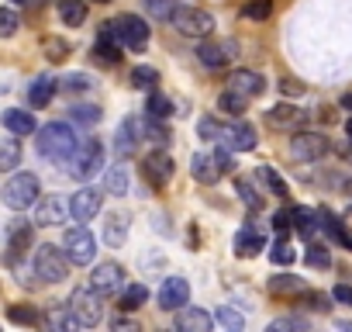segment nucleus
<instances>
[{
  "mask_svg": "<svg viewBox=\"0 0 352 332\" xmlns=\"http://www.w3.org/2000/svg\"><path fill=\"white\" fill-rule=\"evenodd\" d=\"M76 142H80V138H76L73 125H66V121H49L45 128H38V138H35L38 152H42L45 159H52V163H66V159L73 156Z\"/></svg>",
  "mask_w": 352,
  "mask_h": 332,
  "instance_id": "1",
  "label": "nucleus"
},
{
  "mask_svg": "<svg viewBox=\"0 0 352 332\" xmlns=\"http://www.w3.org/2000/svg\"><path fill=\"white\" fill-rule=\"evenodd\" d=\"M104 142H97V138H80L76 142V149H73V156L66 159L69 163V177H76V180H90V177H97L100 170H104Z\"/></svg>",
  "mask_w": 352,
  "mask_h": 332,
  "instance_id": "2",
  "label": "nucleus"
},
{
  "mask_svg": "<svg viewBox=\"0 0 352 332\" xmlns=\"http://www.w3.org/2000/svg\"><path fill=\"white\" fill-rule=\"evenodd\" d=\"M169 21H173L176 32L187 35V39H208V35H214V28H218V21H214L211 11H204V8H190V4L176 8Z\"/></svg>",
  "mask_w": 352,
  "mask_h": 332,
  "instance_id": "3",
  "label": "nucleus"
},
{
  "mask_svg": "<svg viewBox=\"0 0 352 332\" xmlns=\"http://www.w3.org/2000/svg\"><path fill=\"white\" fill-rule=\"evenodd\" d=\"M190 174H194V180H201V184L214 187L225 174H232V152H228V149L197 152V156L190 159Z\"/></svg>",
  "mask_w": 352,
  "mask_h": 332,
  "instance_id": "4",
  "label": "nucleus"
},
{
  "mask_svg": "<svg viewBox=\"0 0 352 332\" xmlns=\"http://www.w3.org/2000/svg\"><path fill=\"white\" fill-rule=\"evenodd\" d=\"M69 267H73V263H69V256H66L63 246L42 242V246L35 249V273H38L45 284H59V280H66Z\"/></svg>",
  "mask_w": 352,
  "mask_h": 332,
  "instance_id": "5",
  "label": "nucleus"
},
{
  "mask_svg": "<svg viewBox=\"0 0 352 332\" xmlns=\"http://www.w3.org/2000/svg\"><path fill=\"white\" fill-rule=\"evenodd\" d=\"M38 194H42V184H38L35 174H14L0 198H4V205L11 211H25V208H32L38 201Z\"/></svg>",
  "mask_w": 352,
  "mask_h": 332,
  "instance_id": "6",
  "label": "nucleus"
},
{
  "mask_svg": "<svg viewBox=\"0 0 352 332\" xmlns=\"http://www.w3.org/2000/svg\"><path fill=\"white\" fill-rule=\"evenodd\" d=\"M66 308L73 311V318L80 325H97L104 318V294L97 287H76L69 294V304Z\"/></svg>",
  "mask_w": 352,
  "mask_h": 332,
  "instance_id": "7",
  "label": "nucleus"
},
{
  "mask_svg": "<svg viewBox=\"0 0 352 332\" xmlns=\"http://www.w3.org/2000/svg\"><path fill=\"white\" fill-rule=\"evenodd\" d=\"M63 249H66L73 267H90L94 256H97V239H94V232L87 225H76V229H69L63 236Z\"/></svg>",
  "mask_w": 352,
  "mask_h": 332,
  "instance_id": "8",
  "label": "nucleus"
},
{
  "mask_svg": "<svg viewBox=\"0 0 352 332\" xmlns=\"http://www.w3.org/2000/svg\"><path fill=\"white\" fill-rule=\"evenodd\" d=\"M114 32H118V42H121V49H131V52H142L145 45H148V25L138 18V14H121V18H114Z\"/></svg>",
  "mask_w": 352,
  "mask_h": 332,
  "instance_id": "9",
  "label": "nucleus"
},
{
  "mask_svg": "<svg viewBox=\"0 0 352 332\" xmlns=\"http://www.w3.org/2000/svg\"><path fill=\"white\" fill-rule=\"evenodd\" d=\"M328 152V135L321 132H294L290 138V156L300 159V163H314Z\"/></svg>",
  "mask_w": 352,
  "mask_h": 332,
  "instance_id": "10",
  "label": "nucleus"
},
{
  "mask_svg": "<svg viewBox=\"0 0 352 332\" xmlns=\"http://www.w3.org/2000/svg\"><path fill=\"white\" fill-rule=\"evenodd\" d=\"M197 56H201V63H204L208 70H225V66L239 56V45H235L232 39H208V42L197 49Z\"/></svg>",
  "mask_w": 352,
  "mask_h": 332,
  "instance_id": "11",
  "label": "nucleus"
},
{
  "mask_svg": "<svg viewBox=\"0 0 352 332\" xmlns=\"http://www.w3.org/2000/svg\"><path fill=\"white\" fill-rule=\"evenodd\" d=\"M221 142H225V149H228V152H252V149L259 145V132H256L245 118H239L235 125H228V128H225Z\"/></svg>",
  "mask_w": 352,
  "mask_h": 332,
  "instance_id": "12",
  "label": "nucleus"
},
{
  "mask_svg": "<svg viewBox=\"0 0 352 332\" xmlns=\"http://www.w3.org/2000/svg\"><path fill=\"white\" fill-rule=\"evenodd\" d=\"M100 208H104V194H100L97 187H80V191L69 198V215H73L76 222H90V218H97Z\"/></svg>",
  "mask_w": 352,
  "mask_h": 332,
  "instance_id": "13",
  "label": "nucleus"
},
{
  "mask_svg": "<svg viewBox=\"0 0 352 332\" xmlns=\"http://www.w3.org/2000/svg\"><path fill=\"white\" fill-rule=\"evenodd\" d=\"M90 287H97L100 294H114V291H121V287H124V267L114 263V260L97 263L94 273H90Z\"/></svg>",
  "mask_w": 352,
  "mask_h": 332,
  "instance_id": "14",
  "label": "nucleus"
},
{
  "mask_svg": "<svg viewBox=\"0 0 352 332\" xmlns=\"http://www.w3.org/2000/svg\"><path fill=\"white\" fill-rule=\"evenodd\" d=\"M184 304H190V284L184 277H166L159 284V308L162 311H176Z\"/></svg>",
  "mask_w": 352,
  "mask_h": 332,
  "instance_id": "15",
  "label": "nucleus"
},
{
  "mask_svg": "<svg viewBox=\"0 0 352 332\" xmlns=\"http://www.w3.org/2000/svg\"><path fill=\"white\" fill-rule=\"evenodd\" d=\"M173 329H180V332H211L214 329V315L204 311V308H176L173 315Z\"/></svg>",
  "mask_w": 352,
  "mask_h": 332,
  "instance_id": "16",
  "label": "nucleus"
},
{
  "mask_svg": "<svg viewBox=\"0 0 352 332\" xmlns=\"http://www.w3.org/2000/svg\"><path fill=\"white\" fill-rule=\"evenodd\" d=\"M66 215H69V205H63V198L49 194V198L35 201V218H32V225L52 229V225H63V222H66Z\"/></svg>",
  "mask_w": 352,
  "mask_h": 332,
  "instance_id": "17",
  "label": "nucleus"
},
{
  "mask_svg": "<svg viewBox=\"0 0 352 332\" xmlns=\"http://www.w3.org/2000/svg\"><path fill=\"white\" fill-rule=\"evenodd\" d=\"M266 121L273 125V128H287V132H297L304 121H307V114L297 107V104H290V101H280V104H273L270 111H266Z\"/></svg>",
  "mask_w": 352,
  "mask_h": 332,
  "instance_id": "18",
  "label": "nucleus"
},
{
  "mask_svg": "<svg viewBox=\"0 0 352 332\" xmlns=\"http://www.w3.org/2000/svg\"><path fill=\"white\" fill-rule=\"evenodd\" d=\"M145 128H148V121H142V118H124L121 128H118V142H114L118 156H131L135 145L145 138Z\"/></svg>",
  "mask_w": 352,
  "mask_h": 332,
  "instance_id": "19",
  "label": "nucleus"
},
{
  "mask_svg": "<svg viewBox=\"0 0 352 332\" xmlns=\"http://www.w3.org/2000/svg\"><path fill=\"white\" fill-rule=\"evenodd\" d=\"M228 90H235V94H242V97L252 101V97H259L266 90V76L256 73V70H235L228 76Z\"/></svg>",
  "mask_w": 352,
  "mask_h": 332,
  "instance_id": "20",
  "label": "nucleus"
},
{
  "mask_svg": "<svg viewBox=\"0 0 352 332\" xmlns=\"http://www.w3.org/2000/svg\"><path fill=\"white\" fill-rule=\"evenodd\" d=\"M145 177L152 180V184H169V177H173V159H169V152H162V149H155V152H148L145 156Z\"/></svg>",
  "mask_w": 352,
  "mask_h": 332,
  "instance_id": "21",
  "label": "nucleus"
},
{
  "mask_svg": "<svg viewBox=\"0 0 352 332\" xmlns=\"http://www.w3.org/2000/svg\"><path fill=\"white\" fill-rule=\"evenodd\" d=\"M32 246V222H14L11 225V232H8V260L18 267V260L25 256V249Z\"/></svg>",
  "mask_w": 352,
  "mask_h": 332,
  "instance_id": "22",
  "label": "nucleus"
},
{
  "mask_svg": "<svg viewBox=\"0 0 352 332\" xmlns=\"http://www.w3.org/2000/svg\"><path fill=\"white\" fill-rule=\"evenodd\" d=\"M0 121H4V128L11 135H32L35 132V114L32 111H21V107H8Z\"/></svg>",
  "mask_w": 352,
  "mask_h": 332,
  "instance_id": "23",
  "label": "nucleus"
},
{
  "mask_svg": "<svg viewBox=\"0 0 352 332\" xmlns=\"http://www.w3.org/2000/svg\"><path fill=\"white\" fill-rule=\"evenodd\" d=\"M56 90H59V80L56 76H35V83L28 87L32 107H49V101L56 97Z\"/></svg>",
  "mask_w": 352,
  "mask_h": 332,
  "instance_id": "24",
  "label": "nucleus"
},
{
  "mask_svg": "<svg viewBox=\"0 0 352 332\" xmlns=\"http://www.w3.org/2000/svg\"><path fill=\"white\" fill-rule=\"evenodd\" d=\"M124 239H128V218L124 215H104V246H111V249H118V246H124Z\"/></svg>",
  "mask_w": 352,
  "mask_h": 332,
  "instance_id": "25",
  "label": "nucleus"
},
{
  "mask_svg": "<svg viewBox=\"0 0 352 332\" xmlns=\"http://www.w3.org/2000/svg\"><path fill=\"white\" fill-rule=\"evenodd\" d=\"M263 249H266V239H263L252 225L239 229V236H235V253H239V256H256V253H263Z\"/></svg>",
  "mask_w": 352,
  "mask_h": 332,
  "instance_id": "26",
  "label": "nucleus"
},
{
  "mask_svg": "<svg viewBox=\"0 0 352 332\" xmlns=\"http://www.w3.org/2000/svg\"><path fill=\"white\" fill-rule=\"evenodd\" d=\"M59 18L66 28H80L87 21V0H59Z\"/></svg>",
  "mask_w": 352,
  "mask_h": 332,
  "instance_id": "27",
  "label": "nucleus"
},
{
  "mask_svg": "<svg viewBox=\"0 0 352 332\" xmlns=\"http://www.w3.org/2000/svg\"><path fill=\"white\" fill-rule=\"evenodd\" d=\"M266 287H270V294H304L307 291V284L294 273H276L266 280Z\"/></svg>",
  "mask_w": 352,
  "mask_h": 332,
  "instance_id": "28",
  "label": "nucleus"
},
{
  "mask_svg": "<svg viewBox=\"0 0 352 332\" xmlns=\"http://www.w3.org/2000/svg\"><path fill=\"white\" fill-rule=\"evenodd\" d=\"M321 229L338 242V246H345V249H352V232L342 225V218H335L331 211H321Z\"/></svg>",
  "mask_w": 352,
  "mask_h": 332,
  "instance_id": "29",
  "label": "nucleus"
},
{
  "mask_svg": "<svg viewBox=\"0 0 352 332\" xmlns=\"http://www.w3.org/2000/svg\"><path fill=\"white\" fill-rule=\"evenodd\" d=\"M21 166V142L18 138H0V174Z\"/></svg>",
  "mask_w": 352,
  "mask_h": 332,
  "instance_id": "30",
  "label": "nucleus"
},
{
  "mask_svg": "<svg viewBox=\"0 0 352 332\" xmlns=\"http://www.w3.org/2000/svg\"><path fill=\"white\" fill-rule=\"evenodd\" d=\"M128 83H131L135 90H155V87H159V70H152V66H131Z\"/></svg>",
  "mask_w": 352,
  "mask_h": 332,
  "instance_id": "31",
  "label": "nucleus"
},
{
  "mask_svg": "<svg viewBox=\"0 0 352 332\" xmlns=\"http://www.w3.org/2000/svg\"><path fill=\"white\" fill-rule=\"evenodd\" d=\"M145 114H148V118H155V121H166V118L173 114V101H169L166 94H159V90H148Z\"/></svg>",
  "mask_w": 352,
  "mask_h": 332,
  "instance_id": "32",
  "label": "nucleus"
},
{
  "mask_svg": "<svg viewBox=\"0 0 352 332\" xmlns=\"http://www.w3.org/2000/svg\"><path fill=\"white\" fill-rule=\"evenodd\" d=\"M294 229L304 236V239H314V232L321 229V215L307 211V208H294Z\"/></svg>",
  "mask_w": 352,
  "mask_h": 332,
  "instance_id": "33",
  "label": "nucleus"
},
{
  "mask_svg": "<svg viewBox=\"0 0 352 332\" xmlns=\"http://www.w3.org/2000/svg\"><path fill=\"white\" fill-rule=\"evenodd\" d=\"M104 191L114 194V198L128 194V170H124V166H111V170L104 174Z\"/></svg>",
  "mask_w": 352,
  "mask_h": 332,
  "instance_id": "34",
  "label": "nucleus"
},
{
  "mask_svg": "<svg viewBox=\"0 0 352 332\" xmlns=\"http://www.w3.org/2000/svg\"><path fill=\"white\" fill-rule=\"evenodd\" d=\"M245 104H249V97H242V94H235V90H225V94L218 97V111H225L228 118H242V114H245Z\"/></svg>",
  "mask_w": 352,
  "mask_h": 332,
  "instance_id": "35",
  "label": "nucleus"
},
{
  "mask_svg": "<svg viewBox=\"0 0 352 332\" xmlns=\"http://www.w3.org/2000/svg\"><path fill=\"white\" fill-rule=\"evenodd\" d=\"M148 301V291H145V284H128V287H121V308L124 311H135V308H142Z\"/></svg>",
  "mask_w": 352,
  "mask_h": 332,
  "instance_id": "36",
  "label": "nucleus"
},
{
  "mask_svg": "<svg viewBox=\"0 0 352 332\" xmlns=\"http://www.w3.org/2000/svg\"><path fill=\"white\" fill-rule=\"evenodd\" d=\"M69 121L80 125V128H94V125L100 121V107H97V104H76V107L69 111Z\"/></svg>",
  "mask_w": 352,
  "mask_h": 332,
  "instance_id": "37",
  "label": "nucleus"
},
{
  "mask_svg": "<svg viewBox=\"0 0 352 332\" xmlns=\"http://www.w3.org/2000/svg\"><path fill=\"white\" fill-rule=\"evenodd\" d=\"M94 56H97V63H107V66H114V63L121 59V45H118L114 39H100V35H97Z\"/></svg>",
  "mask_w": 352,
  "mask_h": 332,
  "instance_id": "38",
  "label": "nucleus"
},
{
  "mask_svg": "<svg viewBox=\"0 0 352 332\" xmlns=\"http://www.w3.org/2000/svg\"><path fill=\"white\" fill-rule=\"evenodd\" d=\"M235 191H239V198L245 201V208H249V211H263V198H259V191H256L249 180H242V177H239V180H235Z\"/></svg>",
  "mask_w": 352,
  "mask_h": 332,
  "instance_id": "39",
  "label": "nucleus"
},
{
  "mask_svg": "<svg viewBox=\"0 0 352 332\" xmlns=\"http://www.w3.org/2000/svg\"><path fill=\"white\" fill-rule=\"evenodd\" d=\"M270 260H273V263H280V267H287V263H294V260H297V249L280 236V239L270 246Z\"/></svg>",
  "mask_w": 352,
  "mask_h": 332,
  "instance_id": "40",
  "label": "nucleus"
},
{
  "mask_svg": "<svg viewBox=\"0 0 352 332\" xmlns=\"http://www.w3.org/2000/svg\"><path fill=\"white\" fill-rule=\"evenodd\" d=\"M59 87H63L66 94H87V90L94 87V80H90L87 73H69V76L59 80Z\"/></svg>",
  "mask_w": 352,
  "mask_h": 332,
  "instance_id": "41",
  "label": "nucleus"
},
{
  "mask_svg": "<svg viewBox=\"0 0 352 332\" xmlns=\"http://www.w3.org/2000/svg\"><path fill=\"white\" fill-rule=\"evenodd\" d=\"M304 260H307V267H314V270H328V267H331V253H328L324 246H318V242L307 246Z\"/></svg>",
  "mask_w": 352,
  "mask_h": 332,
  "instance_id": "42",
  "label": "nucleus"
},
{
  "mask_svg": "<svg viewBox=\"0 0 352 332\" xmlns=\"http://www.w3.org/2000/svg\"><path fill=\"white\" fill-rule=\"evenodd\" d=\"M8 322H14V325H38L42 318H38L35 308H28V304H14V308H8Z\"/></svg>",
  "mask_w": 352,
  "mask_h": 332,
  "instance_id": "43",
  "label": "nucleus"
},
{
  "mask_svg": "<svg viewBox=\"0 0 352 332\" xmlns=\"http://www.w3.org/2000/svg\"><path fill=\"white\" fill-rule=\"evenodd\" d=\"M214 318H218L228 332H242V329H245V318H242L235 308H228V304H225V308H218V315H214Z\"/></svg>",
  "mask_w": 352,
  "mask_h": 332,
  "instance_id": "44",
  "label": "nucleus"
},
{
  "mask_svg": "<svg viewBox=\"0 0 352 332\" xmlns=\"http://www.w3.org/2000/svg\"><path fill=\"white\" fill-rule=\"evenodd\" d=\"M18 28H21L18 11H11V8H0V39H11Z\"/></svg>",
  "mask_w": 352,
  "mask_h": 332,
  "instance_id": "45",
  "label": "nucleus"
},
{
  "mask_svg": "<svg viewBox=\"0 0 352 332\" xmlns=\"http://www.w3.org/2000/svg\"><path fill=\"white\" fill-rule=\"evenodd\" d=\"M145 4V11L152 14V18H173V11H176V0H142Z\"/></svg>",
  "mask_w": 352,
  "mask_h": 332,
  "instance_id": "46",
  "label": "nucleus"
},
{
  "mask_svg": "<svg viewBox=\"0 0 352 332\" xmlns=\"http://www.w3.org/2000/svg\"><path fill=\"white\" fill-rule=\"evenodd\" d=\"M273 14V0H249L245 4V18H252V21H266Z\"/></svg>",
  "mask_w": 352,
  "mask_h": 332,
  "instance_id": "47",
  "label": "nucleus"
},
{
  "mask_svg": "<svg viewBox=\"0 0 352 332\" xmlns=\"http://www.w3.org/2000/svg\"><path fill=\"white\" fill-rule=\"evenodd\" d=\"M197 132H201V138H208V142H218V138L225 135V125H221L218 118H201Z\"/></svg>",
  "mask_w": 352,
  "mask_h": 332,
  "instance_id": "48",
  "label": "nucleus"
},
{
  "mask_svg": "<svg viewBox=\"0 0 352 332\" xmlns=\"http://www.w3.org/2000/svg\"><path fill=\"white\" fill-rule=\"evenodd\" d=\"M259 177L273 187V194H276V198H287V184H283V177L273 170V166H259Z\"/></svg>",
  "mask_w": 352,
  "mask_h": 332,
  "instance_id": "49",
  "label": "nucleus"
},
{
  "mask_svg": "<svg viewBox=\"0 0 352 332\" xmlns=\"http://www.w3.org/2000/svg\"><path fill=\"white\" fill-rule=\"evenodd\" d=\"M304 304H307L311 311H328V308H331V298H328L324 291H304Z\"/></svg>",
  "mask_w": 352,
  "mask_h": 332,
  "instance_id": "50",
  "label": "nucleus"
},
{
  "mask_svg": "<svg viewBox=\"0 0 352 332\" xmlns=\"http://www.w3.org/2000/svg\"><path fill=\"white\" fill-rule=\"evenodd\" d=\"M45 322H49L52 329H76V325H80V322L73 318V311H69V308H66V311H63V308H56Z\"/></svg>",
  "mask_w": 352,
  "mask_h": 332,
  "instance_id": "51",
  "label": "nucleus"
},
{
  "mask_svg": "<svg viewBox=\"0 0 352 332\" xmlns=\"http://www.w3.org/2000/svg\"><path fill=\"white\" fill-rule=\"evenodd\" d=\"M45 56H49L52 63H63V59L69 56V45H66L63 39H45Z\"/></svg>",
  "mask_w": 352,
  "mask_h": 332,
  "instance_id": "52",
  "label": "nucleus"
},
{
  "mask_svg": "<svg viewBox=\"0 0 352 332\" xmlns=\"http://www.w3.org/2000/svg\"><path fill=\"white\" fill-rule=\"evenodd\" d=\"M145 135H148L155 145H166V142H169V128H166L162 121H155V118H148V128H145Z\"/></svg>",
  "mask_w": 352,
  "mask_h": 332,
  "instance_id": "53",
  "label": "nucleus"
},
{
  "mask_svg": "<svg viewBox=\"0 0 352 332\" xmlns=\"http://www.w3.org/2000/svg\"><path fill=\"white\" fill-rule=\"evenodd\" d=\"M270 329H273V332H283V329H307V318H297V315L276 318V322H270Z\"/></svg>",
  "mask_w": 352,
  "mask_h": 332,
  "instance_id": "54",
  "label": "nucleus"
},
{
  "mask_svg": "<svg viewBox=\"0 0 352 332\" xmlns=\"http://www.w3.org/2000/svg\"><path fill=\"white\" fill-rule=\"evenodd\" d=\"M273 229H276L280 236H287V232L294 229V211H276V215H273Z\"/></svg>",
  "mask_w": 352,
  "mask_h": 332,
  "instance_id": "55",
  "label": "nucleus"
},
{
  "mask_svg": "<svg viewBox=\"0 0 352 332\" xmlns=\"http://www.w3.org/2000/svg\"><path fill=\"white\" fill-rule=\"evenodd\" d=\"M280 90H283V97H300L304 94V83L300 80H280Z\"/></svg>",
  "mask_w": 352,
  "mask_h": 332,
  "instance_id": "56",
  "label": "nucleus"
},
{
  "mask_svg": "<svg viewBox=\"0 0 352 332\" xmlns=\"http://www.w3.org/2000/svg\"><path fill=\"white\" fill-rule=\"evenodd\" d=\"M331 298H335L338 304H352V287H349V284H338V287L331 291Z\"/></svg>",
  "mask_w": 352,
  "mask_h": 332,
  "instance_id": "57",
  "label": "nucleus"
},
{
  "mask_svg": "<svg viewBox=\"0 0 352 332\" xmlns=\"http://www.w3.org/2000/svg\"><path fill=\"white\" fill-rule=\"evenodd\" d=\"M114 329H118V332H128V329H131V332H135V329H138V325H135V322H131V318H114Z\"/></svg>",
  "mask_w": 352,
  "mask_h": 332,
  "instance_id": "58",
  "label": "nucleus"
},
{
  "mask_svg": "<svg viewBox=\"0 0 352 332\" xmlns=\"http://www.w3.org/2000/svg\"><path fill=\"white\" fill-rule=\"evenodd\" d=\"M342 107H349V111H352V94H345V97H342Z\"/></svg>",
  "mask_w": 352,
  "mask_h": 332,
  "instance_id": "59",
  "label": "nucleus"
},
{
  "mask_svg": "<svg viewBox=\"0 0 352 332\" xmlns=\"http://www.w3.org/2000/svg\"><path fill=\"white\" fill-rule=\"evenodd\" d=\"M345 135H349V138H352V118H349V121H345Z\"/></svg>",
  "mask_w": 352,
  "mask_h": 332,
  "instance_id": "60",
  "label": "nucleus"
},
{
  "mask_svg": "<svg viewBox=\"0 0 352 332\" xmlns=\"http://www.w3.org/2000/svg\"><path fill=\"white\" fill-rule=\"evenodd\" d=\"M97 4H111V0H97Z\"/></svg>",
  "mask_w": 352,
  "mask_h": 332,
  "instance_id": "61",
  "label": "nucleus"
},
{
  "mask_svg": "<svg viewBox=\"0 0 352 332\" xmlns=\"http://www.w3.org/2000/svg\"><path fill=\"white\" fill-rule=\"evenodd\" d=\"M14 4H28V0H14Z\"/></svg>",
  "mask_w": 352,
  "mask_h": 332,
  "instance_id": "62",
  "label": "nucleus"
}]
</instances>
